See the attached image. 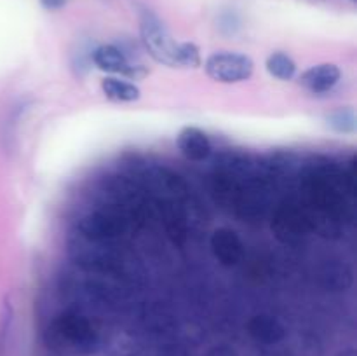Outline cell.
Returning <instances> with one entry per match:
<instances>
[{"instance_id":"6da1fadb","label":"cell","mask_w":357,"mask_h":356,"mask_svg":"<svg viewBox=\"0 0 357 356\" xmlns=\"http://www.w3.org/2000/svg\"><path fill=\"white\" fill-rule=\"evenodd\" d=\"M45 341L51 348L68 353H89L96 344L93 323L79 314H61L45 330Z\"/></svg>"},{"instance_id":"7a4b0ae2","label":"cell","mask_w":357,"mask_h":356,"mask_svg":"<svg viewBox=\"0 0 357 356\" xmlns=\"http://www.w3.org/2000/svg\"><path fill=\"white\" fill-rule=\"evenodd\" d=\"M139 37H142L143 47L153 61L169 66V68H176L180 42L171 37L160 17L146 7L139 9Z\"/></svg>"},{"instance_id":"3957f363","label":"cell","mask_w":357,"mask_h":356,"mask_svg":"<svg viewBox=\"0 0 357 356\" xmlns=\"http://www.w3.org/2000/svg\"><path fill=\"white\" fill-rule=\"evenodd\" d=\"M209 79L222 84H237L251 79L255 61L243 52H215L204 63Z\"/></svg>"},{"instance_id":"277c9868","label":"cell","mask_w":357,"mask_h":356,"mask_svg":"<svg viewBox=\"0 0 357 356\" xmlns=\"http://www.w3.org/2000/svg\"><path fill=\"white\" fill-rule=\"evenodd\" d=\"M124 229L126 220L122 218L121 213L107 212V209L87 213L79 222V230L82 237L87 241H93V243L114 239V237L121 236Z\"/></svg>"},{"instance_id":"5b68a950","label":"cell","mask_w":357,"mask_h":356,"mask_svg":"<svg viewBox=\"0 0 357 356\" xmlns=\"http://www.w3.org/2000/svg\"><path fill=\"white\" fill-rule=\"evenodd\" d=\"M91 59L96 65L98 70L107 73H117V75H126L129 79H143L149 73V70L142 65H132L124 54L122 49L114 44L98 45L91 52Z\"/></svg>"},{"instance_id":"8992f818","label":"cell","mask_w":357,"mask_h":356,"mask_svg":"<svg viewBox=\"0 0 357 356\" xmlns=\"http://www.w3.org/2000/svg\"><path fill=\"white\" fill-rule=\"evenodd\" d=\"M209 244H211V251L216 260L222 265H225V267H232V265H236L243 258V241L237 236L236 230L229 229V227L216 229L211 234Z\"/></svg>"},{"instance_id":"52a82bcc","label":"cell","mask_w":357,"mask_h":356,"mask_svg":"<svg viewBox=\"0 0 357 356\" xmlns=\"http://www.w3.org/2000/svg\"><path fill=\"white\" fill-rule=\"evenodd\" d=\"M176 145L181 156L188 161H194V163L206 161L213 152V145L208 133L202 131L197 126H185L178 133Z\"/></svg>"},{"instance_id":"ba28073f","label":"cell","mask_w":357,"mask_h":356,"mask_svg":"<svg viewBox=\"0 0 357 356\" xmlns=\"http://www.w3.org/2000/svg\"><path fill=\"white\" fill-rule=\"evenodd\" d=\"M342 72L335 63H321L305 70L300 75L298 82L305 91L312 94H326L340 82Z\"/></svg>"},{"instance_id":"9c48e42d","label":"cell","mask_w":357,"mask_h":356,"mask_svg":"<svg viewBox=\"0 0 357 356\" xmlns=\"http://www.w3.org/2000/svg\"><path fill=\"white\" fill-rule=\"evenodd\" d=\"M248 332L260 344H278L284 339L286 328L281 321L268 314H257L248 321Z\"/></svg>"},{"instance_id":"30bf717a","label":"cell","mask_w":357,"mask_h":356,"mask_svg":"<svg viewBox=\"0 0 357 356\" xmlns=\"http://www.w3.org/2000/svg\"><path fill=\"white\" fill-rule=\"evenodd\" d=\"M309 229V218L296 208H282L275 216V230L282 239L300 237Z\"/></svg>"},{"instance_id":"8fae6325","label":"cell","mask_w":357,"mask_h":356,"mask_svg":"<svg viewBox=\"0 0 357 356\" xmlns=\"http://www.w3.org/2000/svg\"><path fill=\"white\" fill-rule=\"evenodd\" d=\"M101 91L105 98L114 103H131L142 96V91L135 82L117 79V77H105L101 80Z\"/></svg>"},{"instance_id":"7c38bea8","label":"cell","mask_w":357,"mask_h":356,"mask_svg":"<svg viewBox=\"0 0 357 356\" xmlns=\"http://www.w3.org/2000/svg\"><path fill=\"white\" fill-rule=\"evenodd\" d=\"M265 68L272 77L279 80H291L296 73V63L289 54L282 51L272 52L265 61Z\"/></svg>"},{"instance_id":"4fadbf2b","label":"cell","mask_w":357,"mask_h":356,"mask_svg":"<svg viewBox=\"0 0 357 356\" xmlns=\"http://www.w3.org/2000/svg\"><path fill=\"white\" fill-rule=\"evenodd\" d=\"M356 112L351 107L337 108L326 115L328 128L333 129L335 133H340V135H352L356 131Z\"/></svg>"},{"instance_id":"5bb4252c","label":"cell","mask_w":357,"mask_h":356,"mask_svg":"<svg viewBox=\"0 0 357 356\" xmlns=\"http://www.w3.org/2000/svg\"><path fill=\"white\" fill-rule=\"evenodd\" d=\"M202 65L201 49L194 42H180L176 58V68H197Z\"/></svg>"},{"instance_id":"9a60e30c","label":"cell","mask_w":357,"mask_h":356,"mask_svg":"<svg viewBox=\"0 0 357 356\" xmlns=\"http://www.w3.org/2000/svg\"><path fill=\"white\" fill-rule=\"evenodd\" d=\"M13 321H14V311L13 304L6 300L2 311V320H0V356H7L9 353V341L10 332H13Z\"/></svg>"},{"instance_id":"2e32d148","label":"cell","mask_w":357,"mask_h":356,"mask_svg":"<svg viewBox=\"0 0 357 356\" xmlns=\"http://www.w3.org/2000/svg\"><path fill=\"white\" fill-rule=\"evenodd\" d=\"M66 2H68V0H40L42 7H44V9H47V10L63 9V7L66 6Z\"/></svg>"},{"instance_id":"e0dca14e","label":"cell","mask_w":357,"mask_h":356,"mask_svg":"<svg viewBox=\"0 0 357 356\" xmlns=\"http://www.w3.org/2000/svg\"><path fill=\"white\" fill-rule=\"evenodd\" d=\"M342 356H354V351H352V349H349V351L342 353Z\"/></svg>"},{"instance_id":"ac0fdd59","label":"cell","mask_w":357,"mask_h":356,"mask_svg":"<svg viewBox=\"0 0 357 356\" xmlns=\"http://www.w3.org/2000/svg\"><path fill=\"white\" fill-rule=\"evenodd\" d=\"M351 2H356V0H351Z\"/></svg>"}]
</instances>
